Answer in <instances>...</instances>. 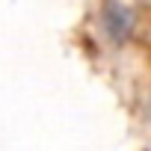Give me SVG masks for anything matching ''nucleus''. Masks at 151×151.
Instances as JSON below:
<instances>
[{"label": "nucleus", "instance_id": "nucleus-1", "mask_svg": "<svg viewBox=\"0 0 151 151\" xmlns=\"http://www.w3.org/2000/svg\"><path fill=\"white\" fill-rule=\"evenodd\" d=\"M130 27H133V15L127 12V6H122L119 0L110 3L107 6V30H110V36L113 39H124L130 33Z\"/></svg>", "mask_w": 151, "mask_h": 151}]
</instances>
